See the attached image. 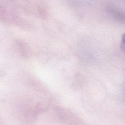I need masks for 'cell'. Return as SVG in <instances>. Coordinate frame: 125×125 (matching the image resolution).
<instances>
[{
	"label": "cell",
	"instance_id": "cell-1",
	"mask_svg": "<svg viewBox=\"0 0 125 125\" xmlns=\"http://www.w3.org/2000/svg\"><path fill=\"white\" fill-rule=\"evenodd\" d=\"M55 112L59 120L65 125H82L83 123L77 115L67 109L57 106Z\"/></svg>",
	"mask_w": 125,
	"mask_h": 125
},
{
	"label": "cell",
	"instance_id": "cell-2",
	"mask_svg": "<svg viewBox=\"0 0 125 125\" xmlns=\"http://www.w3.org/2000/svg\"><path fill=\"white\" fill-rule=\"evenodd\" d=\"M18 46L19 51L22 56L27 57L29 56V50L28 46L25 43L21 41H19L17 42Z\"/></svg>",
	"mask_w": 125,
	"mask_h": 125
},
{
	"label": "cell",
	"instance_id": "cell-3",
	"mask_svg": "<svg viewBox=\"0 0 125 125\" xmlns=\"http://www.w3.org/2000/svg\"><path fill=\"white\" fill-rule=\"evenodd\" d=\"M120 47L122 51L125 53V33L123 34Z\"/></svg>",
	"mask_w": 125,
	"mask_h": 125
}]
</instances>
